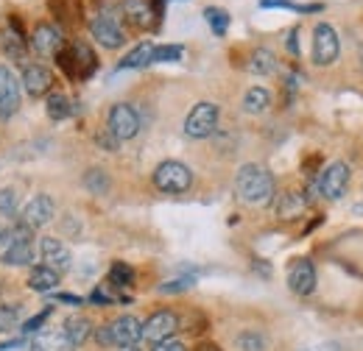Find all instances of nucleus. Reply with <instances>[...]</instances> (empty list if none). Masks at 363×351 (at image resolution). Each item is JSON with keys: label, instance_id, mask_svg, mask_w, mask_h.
<instances>
[{"label": "nucleus", "instance_id": "obj_18", "mask_svg": "<svg viewBox=\"0 0 363 351\" xmlns=\"http://www.w3.org/2000/svg\"><path fill=\"white\" fill-rule=\"evenodd\" d=\"M31 351H76V346L67 340V335L62 329H45L34 338Z\"/></svg>", "mask_w": 363, "mask_h": 351}, {"label": "nucleus", "instance_id": "obj_40", "mask_svg": "<svg viewBox=\"0 0 363 351\" xmlns=\"http://www.w3.org/2000/svg\"><path fill=\"white\" fill-rule=\"evenodd\" d=\"M90 299L95 301V304H112V301H115V299H112V296L106 293V287H98V290L92 293Z\"/></svg>", "mask_w": 363, "mask_h": 351}, {"label": "nucleus", "instance_id": "obj_23", "mask_svg": "<svg viewBox=\"0 0 363 351\" xmlns=\"http://www.w3.org/2000/svg\"><path fill=\"white\" fill-rule=\"evenodd\" d=\"M151 53H154V45L151 42H140L137 47H132L123 59H121V64H118V70H137V67H145V64H151Z\"/></svg>", "mask_w": 363, "mask_h": 351}, {"label": "nucleus", "instance_id": "obj_22", "mask_svg": "<svg viewBox=\"0 0 363 351\" xmlns=\"http://www.w3.org/2000/svg\"><path fill=\"white\" fill-rule=\"evenodd\" d=\"M56 284H59V273L50 270L48 265H40V267H34L28 273V287L37 290V293H50Z\"/></svg>", "mask_w": 363, "mask_h": 351}, {"label": "nucleus", "instance_id": "obj_15", "mask_svg": "<svg viewBox=\"0 0 363 351\" xmlns=\"http://www.w3.org/2000/svg\"><path fill=\"white\" fill-rule=\"evenodd\" d=\"M31 47L40 53V56H56L62 50V31L50 23H40L34 28V37H31Z\"/></svg>", "mask_w": 363, "mask_h": 351}, {"label": "nucleus", "instance_id": "obj_31", "mask_svg": "<svg viewBox=\"0 0 363 351\" xmlns=\"http://www.w3.org/2000/svg\"><path fill=\"white\" fill-rule=\"evenodd\" d=\"M84 184H87V190H90V192H95V195H104V192L109 190V176H106V171L92 168L90 173L84 176Z\"/></svg>", "mask_w": 363, "mask_h": 351}, {"label": "nucleus", "instance_id": "obj_21", "mask_svg": "<svg viewBox=\"0 0 363 351\" xmlns=\"http://www.w3.org/2000/svg\"><path fill=\"white\" fill-rule=\"evenodd\" d=\"M45 109L50 120H67V117L76 115V103H73L67 95H62V92H48Z\"/></svg>", "mask_w": 363, "mask_h": 351}, {"label": "nucleus", "instance_id": "obj_29", "mask_svg": "<svg viewBox=\"0 0 363 351\" xmlns=\"http://www.w3.org/2000/svg\"><path fill=\"white\" fill-rule=\"evenodd\" d=\"M260 8H288V11L311 14V11H321L324 6H321V3H308V6H299V3H294V0H260Z\"/></svg>", "mask_w": 363, "mask_h": 351}, {"label": "nucleus", "instance_id": "obj_44", "mask_svg": "<svg viewBox=\"0 0 363 351\" xmlns=\"http://www.w3.org/2000/svg\"><path fill=\"white\" fill-rule=\"evenodd\" d=\"M196 351H221L218 346H213V343H204V346H199Z\"/></svg>", "mask_w": 363, "mask_h": 351}, {"label": "nucleus", "instance_id": "obj_10", "mask_svg": "<svg viewBox=\"0 0 363 351\" xmlns=\"http://www.w3.org/2000/svg\"><path fill=\"white\" fill-rule=\"evenodd\" d=\"M177 329H179V318H177V312H171V309H160V312H154V315L143 323V338L151 340V343H162V340H168Z\"/></svg>", "mask_w": 363, "mask_h": 351}, {"label": "nucleus", "instance_id": "obj_20", "mask_svg": "<svg viewBox=\"0 0 363 351\" xmlns=\"http://www.w3.org/2000/svg\"><path fill=\"white\" fill-rule=\"evenodd\" d=\"M246 70L255 73V76H272L274 70H277V56H274V50H269V47H255L252 56H249Z\"/></svg>", "mask_w": 363, "mask_h": 351}, {"label": "nucleus", "instance_id": "obj_32", "mask_svg": "<svg viewBox=\"0 0 363 351\" xmlns=\"http://www.w3.org/2000/svg\"><path fill=\"white\" fill-rule=\"evenodd\" d=\"M20 326V307L11 304H0V332H14Z\"/></svg>", "mask_w": 363, "mask_h": 351}, {"label": "nucleus", "instance_id": "obj_37", "mask_svg": "<svg viewBox=\"0 0 363 351\" xmlns=\"http://www.w3.org/2000/svg\"><path fill=\"white\" fill-rule=\"evenodd\" d=\"M187 287H193V276L174 279V282H165V284L160 287V293H182V290H187Z\"/></svg>", "mask_w": 363, "mask_h": 351}, {"label": "nucleus", "instance_id": "obj_9", "mask_svg": "<svg viewBox=\"0 0 363 351\" xmlns=\"http://www.w3.org/2000/svg\"><path fill=\"white\" fill-rule=\"evenodd\" d=\"M90 34H92V40H98V42L104 45V47H109V50H115V47H121V45L126 42L123 28H121L118 20H115L112 14H106V11L95 14L90 20Z\"/></svg>", "mask_w": 363, "mask_h": 351}, {"label": "nucleus", "instance_id": "obj_6", "mask_svg": "<svg viewBox=\"0 0 363 351\" xmlns=\"http://www.w3.org/2000/svg\"><path fill=\"white\" fill-rule=\"evenodd\" d=\"M106 332H109V346L132 349L137 340L143 338V323L137 321L135 315H121L112 323H106Z\"/></svg>", "mask_w": 363, "mask_h": 351}, {"label": "nucleus", "instance_id": "obj_34", "mask_svg": "<svg viewBox=\"0 0 363 351\" xmlns=\"http://www.w3.org/2000/svg\"><path fill=\"white\" fill-rule=\"evenodd\" d=\"M0 212L6 218H14L17 215V192L11 187H3L0 190Z\"/></svg>", "mask_w": 363, "mask_h": 351}, {"label": "nucleus", "instance_id": "obj_3", "mask_svg": "<svg viewBox=\"0 0 363 351\" xmlns=\"http://www.w3.org/2000/svg\"><path fill=\"white\" fill-rule=\"evenodd\" d=\"M154 184L157 190L168 192V195H179V192H187L190 184H193V173L187 165H182L177 159H168L162 165H157L154 171Z\"/></svg>", "mask_w": 363, "mask_h": 351}, {"label": "nucleus", "instance_id": "obj_45", "mask_svg": "<svg viewBox=\"0 0 363 351\" xmlns=\"http://www.w3.org/2000/svg\"><path fill=\"white\" fill-rule=\"evenodd\" d=\"M3 243H9V231L0 226V246H3Z\"/></svg>", "mask_w": 363, "mask_h": 351}, {"label": "nucleus", "instance_id": "obj_12", "mask_svg": "<svg viewBox=\"0 0 363 351\" xmlns=\"http://www.w3.org/2000/svg\"><path fill=\"white\" fill-rule=\"evenodd\" d=\"M288 287L296 296H311L316 290V267L311 260H294L288 270Z\"/></svg>", "mask_w": 363, "mask_h": 351}, {"label": "nucleus", "instance_id": "obj_30", "mask_svg": "<svg viewBox=\"0 0 363 351\" xmlns=\"http://www.w3.org/2000/svg\"><path fill=\"white\" fill-rule=\"evenodd\" d=\"M238 349L240 351H263L266 349V338L257 329H249L243 335H238Z\"/></svg>", "mask_w": 363, "mask_h": 351}, {"label": "nucleus", "instance_id": "obj_25", "mask_svg": "<svg viewBox=\"0 0 363 351\" xmlns=\"http://www.w3.org/2000/svg\"><path fill=\"white\" fill-rule=\"evenodd\" d=\"M0 47H3L6 59H11V62H23V59H26V53H28V47H26V37H20V34H14V31H6V34H3Z\"/></svg>", "mask_w": 363, "mask_h": 351}, {"label": "nucleus", "instance_id": "obj_38", "mask_svg": "<svg viewBox=\"0 0 363 351\" xmlns=\"http://www.w3.org/2000/svg\"><path fill=\"white\" fill-rule=\"evenodd\" d=\"M48 318H50V307H45L43 312H40V315H34L31 321H26V323H23V332H26V335H31V332H40V326L45 323Z\"/></svg>", "mask_w": 363, "mask_h": 351}, {"label": "nucleus", "instance_id": "obj_5", "mask_svg": "<svg viewBox=\"0 0 363 351\" xmlns=\"http://www.w3.org/2000/svg\"><path fill=\"white\" fill-rule=\"evenodd\" d=\"M338 53H341V42H338L335 28L327 23H318L313 31V62L318 67H327L338 59Z\"/></svg>", "mask_w": 363, "mask_h": 351}, {"label": "nucleus", "instance_id": "obj_8", "mask_svg": "<svg viewBox=\"0 0 363 351\" xmlns=\"http://www.w3.org/2000/svg\"><path fill=\"white\" fill-rule=\"evenodd\" d=\"M109 132L115 134L118 139H132L140 132V115L132 103H115L109 112Z\"/></svg>", "mask_w": 363, "mask_h": 351}, {"label": "nucleus", "instance_id": "obj_42", "mask_svg": "<svg viewBox=\"0 0 363 351\" xmlns=\"http://www.w3.org/2000/svg\"><path fill=\"white\" fill-rule=\"evenodd\" d=\"M56 301H62V304H73V307H82V299H79V296H67V293H59V296H56Z\"/></svg>", "mask_w": 363, "mask_h": 351}, {"label": "nucleus", "instance_id": "obj_16", "mask_svg": "<svg viewBox=\"0 0 363 351\" xmlns=\"http://www.w3.org/2000/svg\"><path fill=\"white\" fill-rule=\"evenodd\" d=\"M53 209H56V207H53V198H50V195H34V198L26 204V209H23V223L31 226V229H40V226L50 223Z\"/></svg>", "mask_w": 363, "mask_h": 351}, {"label": "nucleus", "instance_id": "obj_35", "mask_svg": "<svg viewBox=\"0 0 363 351\" xmlns=\"http://www.w3.org/2000/svg\"><path fill=\"white\" fill-rule=\"evenodd\" d=\"M302 207H305V201H299L296 195H285V198H282V204H279V215H282V218H288V215H294V212H296V209H302Z\"/></svg>", "mask_w": 363, "mask_h": 351}, {"label": "nucleus", "instance_id": "obj_1", "mask_svg": "<svg viewBox=\"0 0 363 351\" xmlns=\"http://www.w3.org/2000/svg\"><path fill=\"white\" fill-rule=\"evenodd\" d=\"M274 190H277L274 176L260 165H243L235 176V192L246 204H255V207L272 204Z\"/></svg>", "mask_w": 363, "mask_h": 351}, {"label": "nucleus", "instance_id": "obj_14", "mask_svg": "<svg viewBox=\"0 0 363 351\" xmlns=\"http://www.w3.org/2000/svg\"><path fill=\"white\" fill-rule=\"evenodd\" d=\"M40 254H43V260H45L48 267L56 270V273L67 270L70 263H73L70 248H67L62 240H56V237H43V243H40Z\"/></svg>", "mask_w": 363, "mask_h": 351}, {"label": "nucleus", "instance_id": "obj_26", "mask_svg": "<svg viewBox=\"0 0 363 351\" xmlns=\"http://www.w3.org/2000/svg\"><path fill=\"white\" fill-rule=\"evenodd\" d=\"M272 106V95H269V89L263 87H252L246 92V98H243V109L249 112V115H260V112H266Z\"/></svg>", "mask_w": 363, "mask_h": 351}, {"label": "nucleus", "instance_id": "obj_24", "mask_svg": "<svg viewBox=\"0 0 363 351\" xmlns=\"http://www.w3.org/2000/svg\"><path fill=\"white\" fill-rule=\"evenodd\" d=\"M34 263V243H9L3 251V265H31Z\"/></svg>", "mask_w": 363, "mask_h": 351}, {"label": "nucleus", "instance_id": "obj_13", "mask_svg": "<svg viewBox=\"0 0 363 351\" xmlns=\"http://www.w3.org/2000/svg\"><path fill=\"white\" fill-rule=\"evenodd\" d=\"M20 84L26 87V92H28L31 98H43V95H48L50 87H53V73H50L48 67H43V64H26Z\"/></svg>", "mask_w": 363, "mask_h": 351}, {"label": "nucleus", "instance_id": "obj_41", "mask_svg": "<svg viewBox=\"0 0 363 351\" xmlns=\"http://www.w3.org/2000/svg\"><path fill=\"white\" fill-rule=\"evenodd\" d=\"M296 37H299V31L294 28V31L288 34V40H285V45H288V50H291L294 56H299V42H296Z\"/></svg>", "mask_w": 363, "mask_h": 351}, {"label": "nucleus", "instance_id": "obj_39", "mask_svg": "<svg viewBox=\"0 0 363 351\" xmlns=\"http://www.w3.org/2000/svg\"><path fill=\"white\" fill-rule=\"evenodd\" d=\"M154 351H184V346H182L179 340H162V343H154Z\"/></svg>", "mask_w": 363, "mask_h": 351}, {"label": "nucleus", "instance_id": "obj_7", "mask_svg": "<svg viewBox=\"0 0 363 351\" xmlns=\"http://www.w3.org/2000/svg\"><path fill=\"white\" fill-rule=\"evenodd\" d=\"M347 187H350V168H347V162H333L318 176V190L330 201H338L347 192Z\"/></svg>", "mask_w": 363, "mask_h": 351}, {"label": "nucleus", "instance_id": "obj_36", "mask_svg": "<svg viewBox=\"0 0 363 351\" xmlns=\"http://www.w3.org/2000/svg\"><path fill=\"white\" fill-rule=\"evenodd\" d=\"M95 139H98V145H101L104 151H118V145H121V139H118L115 134L109 132V129H101Z\"/></svg>", "mask_w": 363, "mask_h": 351}, {"label": "nucleus", "instance_id": "obj_11", "mask_svg": "<svg viewBox=\"0 0 363 351\" xmlns=\"http://www.w3.org/2000/svg\"><path fill=\"white\" fill-rule=\"evenodd\" d=\"M17 109H20V81L6 64H0V117L9 120Z\"/></svg>", "mask_w": 363, "mask_h": 351}, {"label": "nucleus", "instance_id": "obj_27", "mask_svg": "<svg viewBox=\"0 0 363 351\" xmlns=\"http://www.w3.org/2000/svg\"><path fill=\"white\" fill-rule=\"evenodd\" d=\"M204 20H207V25L213 28L216 37H224L229 31V11L218 8V6H207L204 8Z\"/></svg>", "mask_w": 363, "mask_h": 351}, {"label": "nucleus", "instance_id": "obj_19", "mask_svg": "<svg viewBox=\"0 0 363 351\" xmlns=\"http://www.w3.org/2000/svg\"><path fill=\"white\" fill-rule=\"evenodd\" d=\"M62 332L67 335V340H70L73 346H82V343H87V338L92 335L90 318H84V315H70V318L65 321Z\"/></svg>", "mask_w": 363, "mask_h": 351}, {"label": "nucleus", "instance_id": "obj_43", "mask_svg": "<svg viewBox=\"0 0 363 351\" xmlns=\"http://www.w3.org/2000/svg\"><path fill=\"white\" fill-rule=\"evenodd\" d=\"M305 351H341V346L338 343H318V346H311Z\"/></svg>", "mask_w": 363, "mask_h": 351}, {"label": "nucleus", "instance_id": "obj_4", "mask_svg": "<svg viewBox=\"0 0 363 351\" xmlns=\"http://www.w3.org/2000/svg\"><path fill=\"white\" fill-rule=\"evenodd\" d=\"M218 129V106L210 100H201L190 109V115L184 117V134L193 139H207Z\"/></svg>", "mask_w": 363, "mask_h": 351}, {"label": "nucleus", "instance_id": "obj_2", "mask_svg": "<svg viewBox=\"0 0 363 351\" xmlns=\"http://www.w3.org/2000/svg\"><path fill=\"white\" fill-rule=\"evenodd\" d=\"M59 67L76 81V79H90L98 67V59L92 53V47L87 42H70L67 47L62 45V50L56 53Z\"/></svg>", "mask_w": 363, "mask_h": 351}, {"label": "nucleus", "instance_id": "obj_28", "mask_svg": "<svg viewBox=\"0 0 363 351\" xmlns=\"http://www.w3.org/2000/svg\"><path fill=\"white\" fill-rule=\"evenodd\" d=\"M109 284L112 287H132L135 284V270L126 263H112V267H109Z\"/></svg>", "mask_w": 363, "mask_h": 351}, {"label": "nucleus", "instance_id": "obj_33", "mask_svg": "<svg viewBox=\"0 0 363 351\" xmlns=\"http://www.w3.org/2000/svg\"><path fill=\"white\" fill-rule=\"evenodd\" d=\"M184 47L182 45H154L151 62H179Z\"/></svg>", "mask_w": 363, "mask_h": 351}, {"label": "nucleus", "instance_id": "obj_17", "mask_svg": "<svg viewBox=\"0 0 363 351\" xmlns=\"http://www.w3.org/2000/svg\"><path fill=\"white\" fill-rule=\"evenodd\" d=\"M123 14H126V20L137 25V28H151L154 25V20L160 17L157 14V8L148 3V0H123Z\"/></svg>", "mask_w": 363, "mask_h": 351}]
</instances>
